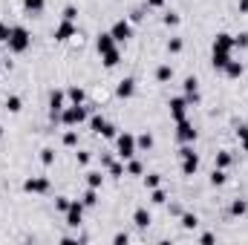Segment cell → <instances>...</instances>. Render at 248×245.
Returning <instances> with one entry per match:
<instances>
[{"label": "cell", "instance_id": "cell-1", "mask_svg": "<svg viewBox=\"0 0 248 245\" xmlns=\"http://www.w3.org/2000/svg\"><path fill=\"white\" fill-rule=\"evenodd\" d=\"M6 46H9L12 55H23V52L32 46V35H29V29H26V26H12Z\"/></svg>", "mask_w": 248, "mask_h": 245}, {"label": "cell", "instance_id": "cell-2", "mask_svg": "<svg viewBox=\"0 0 248 245\" xmlns=\"http://www.w3.org/2000/svg\"><path fill=\"white\" fill-rule=\"evenodd\" d=\"M139 153V147H136V136L133 133H119L116 136V156L127 162V159H133Z\"/></svg>", "mask_w": 248, "mask_h": 245}, {"label": "cell", "instance_id": "cell-3", "mask_svg": "<svg viewBox=\"0 0 248 245\" xmlns=\"http://www.w3.org/2000/svg\"><path fill=\"white\" fill-rule=\"evenodd\" d=\"M87 122V107L84 104H69L61 110V124L63 127H78Z\"/></svg>", "mask_w": 248, "mask_h": 245}, {"label": "cell", "instance_id": "cell-4", "mask_svg": "<svg viewBox=\"0 0 248 245\" xmlns=\"http://www.w3.org/2000/svg\"><path fill=\"white\" fill-rule=\"evenodd\" d=\"M84 211H87V205H84L81 199H72L69 208H66V214H63V216H66V225H69V228H78V225L84 222Z\"/></svg>", "mask_w": 248, "mask_h": 245}, {"label": "cell", "instance_id": "cell-5", "mask_svg": "<svg viewBox=\"0 0 248 245\" xmlns=\"http://www.w3.org/2000/svg\"><path fill=\"white\" fill-rule=\"evenodd\" d=\"M110 35H113V38H116V44H124V41H130V38H133V23H130V20H116V23H113V26H110Z\"/></svg>", "mask_w": 248, "mask_h": 245}, {"label": "cell", "instance_id": "cell-6", "mask_svg": "<svg viewBox=\"0 0 248 245\" xmlns=\"http://www.w3.org/2000/svg\"><path fill=\"white\" fill-rule=\"evenodd\" d=\"M176 138L182 144H193L196 141V127H193V122H187V119L176 122Z\"/></svg>", "mask_w": 248, "mask_h": 245}, {"label": "cell", "instance_id": "cell-7", "mask_svg": "<svg viewBox=\"0 0 248 245\" xmlns=\"http://www.w3.org/2000/svg\"><path fill=\"white\" fill-rule=\"evenodd\" d=\"M49 187H52V184H49L46 176H29V179L23 182V190H26V193H49Z\"/></svg>", "mask_w": 248, "mask_h": 245}, {"label": "cell", "instance_id": "cell-8", "mask_svg": "<svg viewBox=\"0 0 248 245\" xmlns=\"http://www.w3.org/2000/svg\"><path fill=\"white\" fill-rule=\"evenodd\" d=\"M168 107H170V119H173V122H182V119H187V107H190V104L185 101V95L170 98V104H168Z\"/></svg>", "mask_w": 248, "mask_h": 245}, {"label": "cell", "instance_id": "cell-9", "mask_svg": "<svg viewBox=\"0 0 248 245\" xmlns=\"http://www.w3.org/2000/svg\"><path fill=\"white\" fill-rule=\"evenodd\" d=\"M75 35H78V29H75V20H61V23L55 26V41H61V44L72 41Z\"/></svg>", "mask_w": 248, "mask_h": 245}, {"label": "cell", "instance_id": "cell-10", "mask_svg": "<svg viewBox=\"0 0 248 245\" xmlns=\"http://www.w3.org/2000/svg\"><path fill=\"white\" fill-rule=\"evenodd\" d=\"M63 95L61 90H52V95H49V119L52 122H61V110H63Z\"/></svg>", "mask_w": 248, "mask_h": 245}, {"label": "cell", "instance_id": "cell-11", "mask_svg": "<svg viewBox=\"0 0 248 245\" xmlns=\"http://www.w3.org/2000/svg\"><path fill=\"white\" fill-rule=\"evenodd\" d=\"M182 159V176H196V170H199V156H196V150H190L185 156H179Z\"/></svg>", "mask_w": 248, "mask_h": 245}, {"label": "cell", "instance_id": "cell-12", "mask_svg": "<svg viewBox=\"0 0 248 245\" xmlns=\"http://www.w3.org/2000/svg\"><path fill=\"white\" fill-rule=\"evenodd\" d=\"M182 87H185V101L187 104H199V81H196L193 75H187Z\"/></svg>", "mask_w": 248, "mask_h": 245}, {"label": "cell", "instance_id": "cell-13", "mask_svg": "<svg viewBox=\"0 0 248 245\" xmlns=\"http://www.w3.org/2000/svg\"><path fill=\"white\" fill-rule=\"evenodd\" d=\"M231 49H234V35L219 32V35L214 38V52H228V55H231Z\"/></svg>", "mask_w": 248, "mask_h": 245}, {"label": "cell", "instance_id": "cell-14", "mask_svg": "<svg viewBox=\"0 0 248 245\" xmlns=\"http://www.w3.org/2000/svg\"><path fill=\"white\" fill-rule=\"evenodd\" d=\"M119 44H116V38L110 35V32H101L98 38H95V49H98V55H104V52H110V49H116Z\"/></svg>", "mask_w": 248, "mask_h": 245}, {"label": "cell", "instance_id": "cell-15", "mask_svg": "<svg viewBox=\"0 0 248 245\" xmlns=\"http://www.w3.org/2000/svg\"><path fill=\"white\" fill-rule=\"evenodd\" d=\"M116 95L119 98H133L136 95V78H122L119 87H116Z\"/></svg>", "mask_w": 248, "mask_h": 245}, {"label": "cell", "instance_id": "cell-16", "mask_svg": "<svg viewBox=\"0 0 248 245\" xmlns=\"http://www.w3.org/2000/svg\"><path fill=\"white\" fill-rule=\"evenodd\" d=\"M133 222H136V228H147V225L153 222V216H150L147 208H136V211H133Z\"/></svg>", "mask_w": 248, "mask_h": 245}, {"label": "cell", "instance_id": "cell-17", "mask_svg": "<svg viewBox=\"0 0 248 245\" xmlns=\"http://www.w3.org/2000/svg\"><path fill=\"white\" fill-rule=\"evenodd\" d=\"M231 81H237V78H243V72H246V66H243V61H228L225 63V69H222Z\"/></svg>", "mask_w": 248, "mask_h": 245}, {"label": "cell", "instance_id": "cell-18", "mask_svg": "<svg viewBox=\"0 0 248 245\" xmlns=\"http://www.w3.org/2000/svg\"><path fill=\"white\" fill-rule=\"evenodd\" d=\"M101 63H104L107 69H116V66L122 63V52H119V46L110 49V52H104V55H101Z\"/></svg>", "mask_w": 248, "mask_h": 245}, {"label": "cell", "instance_id": "cell-19", "mask_svg": "<svg viewBox=\"0 0 248 245\" xmlns=\"http://www.w3.org/2000/svg\"><path fill=\"white\" fill-rule=\"evenodd\" d=\"M153 75H156V81H159V84H168V81L173 78V66H170V63H159Z\"/></svg>", "mask_w": 248, "mask_h": 245}, {"label": "cell", "instance_id": "cell-20", "mask_svg": "<svg viewBox=\"0 0 248 245\" xmlns=\"http://www.w3.org/2000/svg\"><path fill=\"white\" fill-rule=\"evenodd\" d=\"M124 170H127V176H141V173H144V165L133 156V159H127V162H124Z\"/></svg>", "mask_w": 248, "mask_h": 245}, {"label": "cell", "instance_id": "cell-21", "mask_svg": "<svg viewBox=\"0 0 248 245\" xmlns=\"http://www.w3.org/2000/svg\"><path fill=\"white\" fill-rule=\"evenodd\" d=\"M23 9H26L29 15H41V12L46 9V0H23Z\"/></svg>", "mask_w": 248, "mask_h": 245}, {"label": "cell", "instance_id": "cell-22", "mask_svg": "<svg viewBox=\"0 0 248 245\" xmlns=\"http://www.w3.org/2000/svg\"><path fill=\"white\" fill-rule=\"evenodd\" d=\"M228 211H231V216H246V214H248V202H246V199H234Z\"/></svg>", "mask_w": 248, "mask_h": 245}, {"label": "cell", "instance_id": "cell-23", "mask_svg": "<svg viewBox=\"0 0 248 245\" xmlns=\"http://www.w3.org/2000/svg\"><path fill=\"white\" fill-rule=\"evenodd\" d=\"M231 61V55H228V52H214V55H211V63H214V69H219V72H222V69H225V63Z\"/></svg>", "mask_w": 248, "mask_h": 245}, {"label": "cell", "instance_id": "cell-24", "mask_svg": "<svg viewBox=\"0 0 248 245\" xmlns=\"http://www.w3.org/2000/svg\"><path fill=\"white\" fill-rule=\"evenodd\" d=\"M101 184H104V173H101V170H90V173H87V187H95V190H98Z\"/></svg>", "mask_w": 248, "mask_h": 245}, {"label": "cell", "instance_id": "cell-25", "mask_svg": "<svg viewBox=\"0 0 248 245\" xmlns=\"http://www.w3.org/2000/svg\"><path fill=\"white\" fill-rule=\"evenodd\" d=\"M66 98H69L72 104H84V98H87V95H84V90H81V87H69V90H66Z\"/></svg>", "mask_w": 248, "mask_h": 245}, {"label": "cell", "instance_id": "cell-26", "mask_svg": "<svg viewBox=\"0 0 248 245\" xmlns=\"http://www.w3.org/2000/svg\"><path fill=\"white\" fill-rule=\"evenodd\" d=\"M81 202H84L87 208H95V205H98V190H95V187H87V193L81 196Z\"/></svg>", "mask_w": 248, "mask_h": 245}, {"label": "cell", "instance_id": "cell-27", "mask_svg": "<svg viewBox=\"0 0 248 245\" xmlns=\"http://www.w3.org/2000/svg\"><path fill=\"white\" fill-rule=\"evenodd\" d=\"M179 222H182V228H185V231H193V228L199 225V216H196V214H182V216H179Z\"/></svg>", "mask_w": 248, "mask_h": 245}, {"label": "cell", "instance_id": "cell-28", "mask_svg": "<svg viewBox=\"0 0 248 245\" xmlns=\"http://www.w3.org/2000/svg\"><path fill=\"white\" fill-rule=\"evenodd\" d=\"M6 110H9V113H20V110H23L20 95H9V98H6Z\"/></svg>", "mask_w": 248, "mask_h": 245}, {"label": "cell", "instance_id": "cell-29", "mask_svg": "<svg viewBox=\"0 0 248 245\" xmlns=\"http://www.w3.org/2000/svg\"><path fill=\"white\" fill-rule=\"evenodd\" d=\"M231 162H234V156H231L228 150H219V153H217V168L225 170V168H231Z\"/></svg>", "mask_w": 248, "mask_h": 245}, {"label": "cell", "instance_id": "cell-30", "mask_svg": "<svg viewBox=\"0 0 248 245\" xmlns=\"http://www.w3.org/2000/svg\"><path fill=\"white\" fill-rule=\"evenodd\" d=\"M225 182H228L225 170H222V168H214V173H211V184H214V187H219V184H225Z\"/></svg>", "mask_w": 248, "mask_h": 245}, {"label": "cell", "instance_id": "cell-31", "mask_svg": "<svg viewBox=\"0 0 248 245\" xmlns=\"http://www.w3.org/2000/svg\"><path fill=\"white\" fill-rule=\"evenodd\" d=\"M136 147H139V150H150V147H153V136H150V133H141V136L136 138Z\"/></svg>", "mask_w": 248, "mask_h": 245}, {"label": "cell", "instance_id": "cell-32", "mask_svg": "<svg viewBox=\"0 0 248 245\" xmlns=\"http://www.w3.org/2000/svg\"><path fill=\"white\" fill-rule=\"evenodd\" d=\"M165 199H168V193L162 190V184L150 190V202H153V205H165Z\"/></svg>", "mask_w": 248, "mask_h": 245}, {"label": "cell", "instance_id": "cell-33", "mask_svg": "<svg viewBox=\"0 0 248 245\" xmlns=\"http://www.w3.org/2000/svg\"><path fill=\"white\" fill-rule=\"evenodd\" d=\"M61 144L63 147H75V144H78V133H75V130H66L61 136Z\"/></svg>", "mask_w": 248, "mask_h": 245}, {"label": "cell", "instance_id": "cell-34", "mask_svg": "<svg viewBox=\"0 0 248 245\" xmlns=\"http://www.w3.org/2000/svg\"><path fill=\"white\" fill-rule=\"evenodd\" d=\"M52 162H55V150H52V147H44V150H41V165L49 168Z\"/></svg>", "mask_w": 248, "mask_h": 245}, {"label": "cell", "instance_id": "cell-35", "mask_svg": "<svg viewBox=\"0 0 248 245\" xmlns=\"http://www.w3.org/2000/svg\"><path fill=\"white\" fill-rule=\"evenodd\" d=\"M107 170H110V176H124V173H127L122 159H119V162H110V165H107Z\"/></svg>", "mask_w": 248, "mask_h": 245}, {"label": "cell", "instance_id": "cell-36", "mask_svg": "<svg viewBox=\"0 0 248 245\" xmlns=\"http://www.w3.org/2000/svg\"><path fill=\"white\" fill-rule=\"evenodd\" d=\"M182 46H185V44H182V38H170V41H168V52H170V55H179V52H182Z\"/></svg>", "mask_w": 248, "mask_h": 245}, {"label": "cell", "instance_id": "cell-37", "mask_svg": "<svg viewBox=\"0 0 248 245\" xmlns=\"http://www.w3.org/2000/svg\"><path fill=\"white\" fill-rule=\"evenodd\" d=\"M159 184H162V176H159V173H147V176H144V187H147V190H153V187H159Z\"/></svg>", "mask_w": 248, "mask_h": 245}, {"label": "cell", "instance_id": "cell-38", "mask_svg": "<svg viewBox=\"0 0 248 245\" xmlns=\"http://www.w3.org/2000/svg\"><path fill=\"white\" fill-rule=\"evenodd\" d=\"M104 116H98V113H95V116H90V130H95V133H101V127H104Z\"/></svg>", "mask_w": 248, "mask_h": 245}, {"label": "cell", "instance_id": "cell-39", "mask_svg": "<svg viewBox=\"0 0 248 245\" xmlns=\"http://www.w3.org/2000/svg\"><path fill=\"white\" fill-rule=\"evenodd\" d=\"M101 136H104V138H116V136H119V127H116V124H104V127H101Z\"/></svg>", "mask_w": 248, "mask_h": 245}, {"label": "cell", "instance_id": "cell-40", "mask_svg": "<svg viewBox=\"0 0 248 245\" xmlns=\"http://www.w3.org/2000/svg\"><path fill=\"white\" fill-rule=\"evenodd\" d=\"M144 9H147V6L133 9V12H130V23H141V20H144Z\"/></svg>", "mask_w": 248, "mask_h": 245}, {"label": "cell", "instance_id": "cell-41", "mask_svg": "<svg viewBox=\"0 0 248 245\" xmlns=\"http://www.w3.org/2000/svg\"><path fill=\"white\" fill-rule=\"evenodd\" d=\"M179 20H182V17H179L176 12H168V15L162 17V23H165V26H179Z\"/></svg>", "mask_w": 248, "mask_h": 245}, {"label": "cell", "instance_id": "cell-42", "mask_svg": "<svg viewBox=\"0 0 248 245\" xmlns=\"http://www.w3.org/2000/svg\"><path fill=\"white\" fill-rule=\"evenodd\" d=\"M234 46H237V49H248V32L234 35Z\"/></svg>", "mask_w": 248, "mask_h": 245}, {"label": "cell", "instance_id": "cell-43", "mask_svg": "<svg viewBox=\"0 0 248 245\" xmlns=\"http://www.w3.org/2000/svg\"><path fill=\"white\" fill-rule=\"evenodd\" d=\"M69 202H72V199H66V196H55V211H61V214H66Z\"/></svg>", "mask_w": 248, "mask_h": 245}, {"label": "cell", "instance_id": "cell-44", "mask_svg": "<svg viewBox=\"0 0 248 245\" xmlns=\"http://www.w3.org/2000/svg\"><path fill=\"white\" fill-rule=\"evenodd\" d=\"M9 32H12V26L0 20V44H6V41H9Z\"/></svg>", "mask_w": 248, "mask_h": 245}, {"label": "cell", "instance_id": "cell-45", "mask_svg": "<svg viewBox=\"0 0 248 245\" xmlns=\"http://www.w3.org/2000/svg\"><path fill=\"white\" fill-rule=\"evenodd\" d=\"M61 17H63V20H75V17H78V9H75V6H66Z\"/></svg>", "mask_w": 248, "mask_h": 245}, {"label": "cell", "instance_id": "cell-46", "mask_svg": "<svg viewBox=\"0 0 248 245\" xmlns=\"http://www.w3.org/2000/svg\"><path fill=\"white\" fill-rule=\"evenodd\" d=\"M199 243H202V245H211V243H217V234H211V231H205V234H199Z\"/></svg>", "mask_w": 248, "mask_h": 245}, {"label": "cell", "instance_id": "cell-47", "mask_svg": "<svg viewBox=\"0 0 248 245\" xmlns=\"http://www.w3.org/2000/svg\"><path fill=\"white\" fill-rule=\"evenodd\" d=\"M90 159H93V156H90L87 150H78V165H90Z\"/></svg>", "mask_w": 248, "mask_h": 245}, {"label": "cell", "instance_id": "cell-48", "mask_svg": "<svg viewBox=\"0 0 248 245\" xmlns=\"http://www.w3.org/2000/svg\"><path fill=\"white\" fill-rule=\"evenodd\" d=\"M113 243H116V245H127V243H130V237H127V234H116V237H113Z\"/></svg>", "mask_w": 248, "mask_h": 245}, {"label": "cell", "instance_id": "cell-49", "mask_svg": "<svg viewBox=\"0 0 248 245\" xmlns=\"http://www.w3.org/2000/svg\"><path fill=\"white\" fill-rule=\"evenodd\" d=\"M144 6H147V9H162V6H165V0H147Z\"/></svg>", "mask_w": 248, "mask_h": 245}, {"label": "cell", "instance_id": "cell-50", "mask_svg": "<svg viewBox=\"0 0 248 245\" xmlns=\"http://www.w3.org/2000/svg\"><path fill=\"white\" fill-rule=\"evenodd\" d=\"M237 136H240V138H246V136H248V127H246V124H240V127H237Z\"/></svg>", "mask_w": 248, "mask_h": 245}, {"label": "cell", "instance_id": "cell-51", "mask_svg": "<svg viewBox=\"0 0 248 245\" xmlns=\"http://www.w3.org/2000/svg\"><path fill=\"white\" fill-rule=\"evenodd\" d=\"M240 12H243V15H248V0H240Z\"/></svg>", "mask_w": 248, "mask_h": 245}, {"label": "cell", "instance_id": "cell-52", "mask_svg": "<svg viewBox=\"0 0 248 245\" xmlns=\"http://www.w3.org/2000/svg\"><path fill=\"white\" fill-rule=\"evenodd\" d=\"M240 141H243V150L248 153V136H246V138H240Z\"/></svg>", "mask_w": 248, "mask_h": 245}, {"label": "cell", "instance_id": "cell-53", "mask_svg": "<svg viewBox=\"0 0 248 245\" xmlns=\"http://www.w3.org/2000/svg\"><path fill=\"white\" fill-rule=\"evenodd\" d=\"M0 138H3V124H0Z\"/></svg>", "mask_w": 248, "mask_h": 245}]
</instances>
